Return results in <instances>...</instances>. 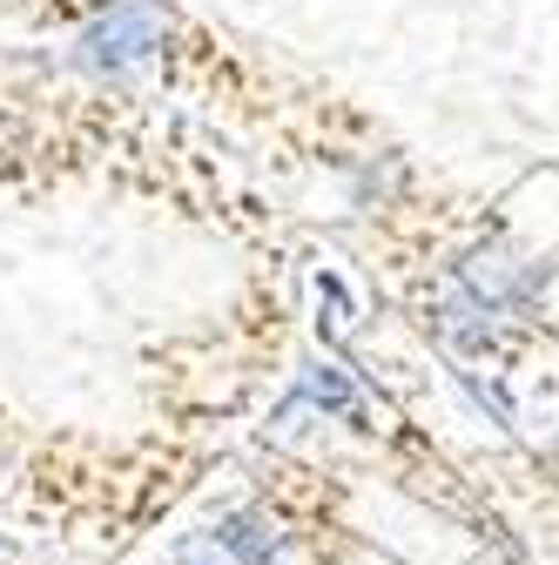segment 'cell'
<instances>
[{"label": "cell", "mask_w": 559, "mask_h": 565, "mask_svg": "<svg viewBox=\"0 0 559 565\" xmlns=\"http://www.w3.org/2000/svg\"><path fill=\"white\" fill-rule=\"evenodd\" d=\"M0 28L102 88L202 121L276 182L324 189L337 216L432 175L365 95L230 21L217 0H0Z\"/></svg>", "instance_id": "obj_1"}, {"label": "cell", "mask_w": 559, "mask_h": 565, "mask_svg": "<svg viewBox=\"0 0 559 565\" xmlns=\"http://www.w3.org/2000/svg\"><path fill=\"white\" fill-rule=\"evenodd\" d=\"M304 249L243 256V276L217 303L135 350V404L122 424H67L61 525L82 565H128L243 458L304 358Z\"/></svg>", "instance_id": "obj_2"}, {"label": "cell", "mask_w": 559, "mask_h": 565, "mask_svg": "<svg viewBox=\"0 0 559 565\" xmlns=\"http://www.w3.org/2000/svg\"><path fill=\"white\" fill-rule=\"evenodd\" d=\"M54 202H122L236 256L310 243L304 209L236 141L102 88L48 47L0 41V209Z\"/></svg>", "instance_id": "obj_3"}, {"label": "cell", "mask_w": 559, "mask_h": 565, "mask_svg": "<svg viewBox=\"0 0 559 565\" xmlns=\"http://www.w3.org/2000/svg\"><path fill=\"white\" fill-rule=\"evenodd\" d=\"M324 236L351 249L371 297L458 377L526 384L559 343L546 310V256L439 169L378 209L330 216Z\"/></svg>", "instance_id": "obj_4"}, {"label": "cell", "mask_w": 559, "mask_h": 565, "mask_svg": "<svg viewBox=\"0 0 559 565\" xmlns=\"http://www.w3.org/2000/svg\"><path fill=\"white\" fill-rule=\"evenodd\" d=\"M156 565H404V552L371 532L358 465L250 438L169 525Z\"/></svg>", "instance_id": "obj_5"}, {"label": "cell", "mask_w": 559, "mask_h": 565, "mask_svg": "<svg viewBox=\"0 0 559 565\" xmlns=\"http://www.w3.org/2000/svg\"><path fill=\"white\" fill-rule=\"evenodd\" d=\"M34 438H41V417H28V411L14 404V391L0 384V505H8V491H14V478H21Z\"/></svg>", "instance_id": "obj_6"}, {"label": "cell", "mask_w": 559, "mask_h": 565, "mask_svg": "<svg viewBox=\"0 0 559 565\" xmlns=\"http://www.w3.org/2000/svg\"><path fill=\"white\" fill-rule=\"evenodd\" d=\"M0 565H54V558H48L41 545H28L8 519H0Z\"/></svg>", "instance_id": "obj_7"}]
</instances>
